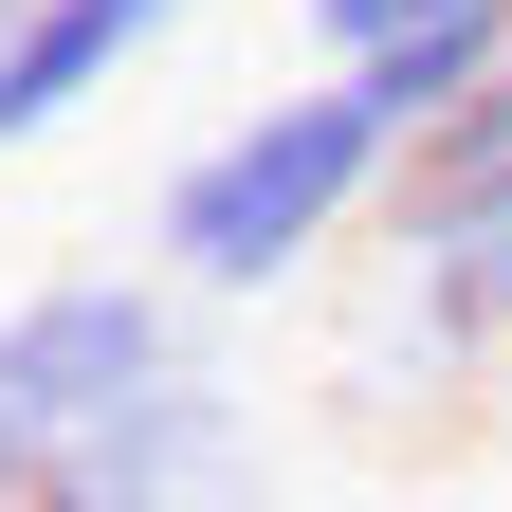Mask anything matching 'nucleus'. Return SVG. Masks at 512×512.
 I'll return each mask as SVG.
<instances>
[{
  "label": "nucleus",
  "mask_w": 512,
  "mask_h": 512,
  "mask_svg": "<svg viewBox=\"0 0 512 512\" xmlns=\"http://www.w3.org/2000/svg\"><path fill=\"white\" fill-rule=\"evenodd\" d=\"M74 512H275V458H256V403L220 366L147 384L92 458H74Z\"/></svg>",
  "instance_id": "f257e3e1"
},
{
  "label": "nucleus",
  "mask_w": 512,
  "mask_h": 512,
  "mask_svg": "<svg viewBox=\"0 0 512 512\" xmlns=\"http://www.w3.org/2000/svg\"><path fill=\"white\" fill-rule=\"evenodd\" d=\"M311 19V55L330 74H366V55H403V37H439V19H476V0H293Z\"/></svg>",
  "instance_id": "20e7f679"
},
{
  "label": "nucleus",
  "mask_w": 512,
  "mask_h": 512,
  "mask_svg": "<svg viewBox=\"0 0 512 512\" xmlns=\"http://www.w3.org/2000/svg\"><path fill=\"white\" fill-rule=\"evenodd\" d=\"M37 512H74V494H37Z\"/></svg>",
  "instance_id": "423d86ee"
},
{
  "label": "nucleus",
  "mask_w": 512,
  "mask_h": 512,
  "mask_svg": "<svg viewBox=\"0 0 512 512\" xmlns=\"http://www.w3.org/2000/svg\"><path fill=\"white\" fill-rule=\"evenodd\" d=\"M183 19H202V0H19V19H0V147H55V128L92 92H128Z\"/></svg>",
  "instance_id": "f03ea898"
},
{
  "label": "nucleus",
  "mask_w": 512,
  "mask_h": 512,
  "mask_svg": "<svg viewBox=\"0 0 512 512\" xmlns=\"http://www.w3.org/2000/svg\"><path fill=\"white\" fill-rule=\"evenodd\" d=\"M421 165H512V92H476V110H458V128H439V147H421Z\"/></svg>",
  "instance_id": "39448f33"
},
{
  "label": "nucleus",
  "mask_w": 512,
  "mask_h": 512,
  "mask_svg": "<svg viewBox=\"0 0 512 512\" xmlns=\"http://www.w3.org/2000/svg\"><path fill=\"white\" fill-rule=\"evenodd\" d=\"M0 19H19V0H0Z\"/></svg>",
  "instance_id": "0eeeda50"
},
{
  "label": "nucleus",
  "mask_w": 512,
  "mask_h": 512,
  "mask_svg": "<svg viewBox=\"0 0 512 512\" xmlns=\"http://www.w3.org/2000/svg\"><path fill=\"white\" fill-rule=\"evenodd\" d=\"M37 494H74V421H55V384H37V348L0 330V512H37Z\"/></svg>",
  "instance_id": "7ed1b4c3"
}]
</instances>
